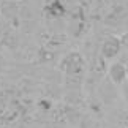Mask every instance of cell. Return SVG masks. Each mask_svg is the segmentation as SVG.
<instances>
[{"label":"cell","instance_id":"cell-1","mask_svg":"<svg viewBox=\"0 0 128 128\" xmlns=\"http://www.w3.org/2000/svg\"><path fill=\"white\" fill-rule=\"evenodd\" d=\"M82 66H84V60H82V57L78 52H70L60 63V68L65 73H68V74H78V73H81Z\"/></svg>","mask_w":128,"mask_h":128},{"label":"cell","instance_id":"cell-3","mask_svg":"<svg viewBox=\"0 0 128 128\" xmlns=\"http://www.w3.org/2000/svg\"><path fill=\"white\" fill-rule=\"evenodd\" d=\"M109 76H111V79L114 81L116 84L124 82L125 78H126V68H125V65H122V63H112L111 68H109Z\"/></svg>","mask_w":128,"mask_h":128},{"label":"cell","instance_id":"cell-4","mask_svg":"<svg viewBox=\"0 0 128 128\" xmlns=\"http://www.w3.org/2000/svg\"><path fill=\"white\" fill-rule=\"evenodd\" d=\"M125 68H126V76H128V65H126V66H125Z\"/></svg>","mask_w":128,"mask_h":128},{"label":"cell","instance_id":"cell-2","mask_svg":"<svg viewBox=\"0 0 128 128\" xmlns=\"http://www.w3.org/2000/svg\"><path fill=\"white\" fill-rule=\"evenodd\" d=\"M120 46H122V43H120L119 38L109 36V38H106L104 43H103V46H101V54H103L106 58H112V57H116L117 54H119Z\"/></svg>","mask_w":128,"mask_h":128}]
</instances>
